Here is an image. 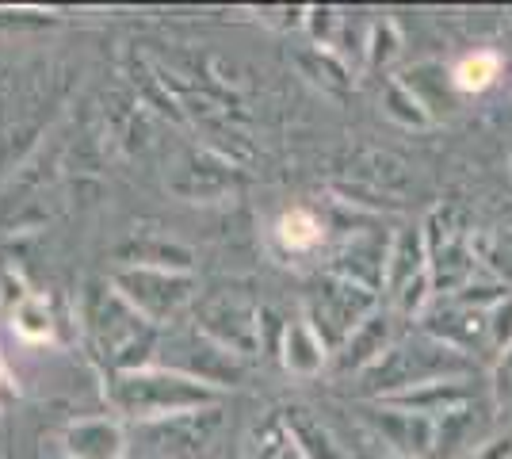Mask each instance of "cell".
I'll use <instances>...</instances> for the list:
<instances>
[{
	"mask_svg": "<svg viewBox=\"0 0 512 459\" xmlns=\"http://www.w3.org/2000/svg\"><path fill=\"white\" fill-rule=\"evenodd\" d=\"M276 241L287 253H310L325 241V222L314 211H306V207L283 211L276 222Z\"/></svg>",
	"mask_w": 512,
	"mask_h": 459,
	"instance_id": "cell-24",
	"label": "cell"
},
{
	"mask_svg": "<svg viewBox=\"0 0 512 459\" xmlns=\"http://www.w3.org/2000/svg\"><path fill=\"white\" fill-rule=\"evenodd\" d=\"M474 459H512V437H497L490 440Z\"/></svg>",
	"mask_w": 512,
	"mask_h": 459,
	"instance_id": "cell-33",
	"label": "cell"
},
{
	"mask_svg": "<svg viewBox=\"0 0 512 459\" xmlns=\"http://www.w3.org/2000/svg\"><path fill=\"white\" fill-rule=\"evenodd\" d=\"M428 276V245L421 222L402 226L394 238H390V257H386V284L383 291L390 299H398L413 280Z\"/></svg>",
	"mask_w": 512,
	"mask_h": 459,
	"instance_id": "cell-17",
	"label": "cell"
},
{
	"mask_svg": "<svg viewBox=\"0 0 512 459\" xmlns=\"http://www.w3.org/2000/svg\"><path fill=\"white\" fill-rule=\"evenodd\" d=\"M161 356V368H172V372L188 375V379H199L214 391H230V387H241L245 379V360L234 356L230 349L214 345L207 333H199L195 326L180 329V333H169L165 345H157Z\"/></svg>",
	"mask_w": 512,
	"mask_h": 459,
	"instance_id": "cell-7",
	"label": "cell"
},
{
	"mask_svg": "<svg viewBox=\"0 0 512 459\" xmlns=\"http://www.w3.org/2000/svg\"><path fill=\"white\" fill-rule=\"evenodd\" d=\"M383 115H390L398 127L406 131H428L436 119L428 115V108L409 92V85H402L398 77H390L383 85Z\"/></svg>",
	"mask_w": 512,
	"mask_h": 459,
	"instance_id": "cell-26",
	"label": "cell"
},
{
	"mask_svg": "<svg viewBox=\"0 0 512 459\" xmlns=\"http://www.w3.org/2000/svg\"><path fill=\"white\" fill-rule=\"evenodd\" d=\"M367 425L383 437V444L402 459H436V421L409 410H394L383 402L367 406Z\"/></svg>",
	"mask_w": 512,
	"mask_h": 459,
	"instance_id": "cell-10",
	"label": "cell"
},
{
	"mask_svg": "<svg viewBox=\"0 0 512 459\" xmlns=\"http://www.w3.org/2000/svg\"><path fill=\"white\" fill-rule=\"evenodd\" d=\"M249 459H306L299 452V444L291 440L283 417H268L260 429L253 433V444H249Z\"/></svg>",
	"mask_w": 512,
	"mask_h": 459,
	"instance_id": "cell-27",
	"label": "cell"
},
{
	"mask_svg": "<svg viewBox=\"0 0 512 459\" xmlns=\"http://www.w3.org/2000/svg\"><path fill=\"white\" fill-rule=\"evenodd\" d=\"M428 245V276L436 295H455L463 291L470 280L482 276V264L474 253L470 230L459 226V211L455 207H432L421 222Z\"/></svg>",
	"mask_w": 512,
	"mask_h": 459,
	"instance_id": "cell-5",
	"label": "cell"
},
{
	"mask_svg": "<svg viewBox=\"0 0 512 459\" xmlns=\"http://www.w3.org/2000/svg\"><path fill=\"white\" fill-rule=\"evenodd\" d=\"M62 456L69 459H123L127 456V437L119 421L111 417H81L65 429Z\"/></svg>",
	"mask_w": 512,
	"mask_h": 459,
	"instance_id": "cell-16",
	"label": "cell"
},
{
	"mask_svg": "<svg viewBox=\"0 0 512 459\" xmlns=\"http://www.w3.org/2000/svg\"><path fill=\"white\" fill-rule=\"evenodd\" d=\"M12 329H16V337L31 341V345H39V341H46L54 333V318H50V306H46L43 295H27L12 310Z\"/></svg>",
	"mask_w": 512,
	"mask_h": 459,
	"instance_id": "cell-28",
	"label": "cell"
},
{
	"mask_svg": "<svg viewBox=\"0 0 512 459\" xmlns=\"http://www.w3.org/2000/svg\"><path fill=\"white\" fill-rule=\"evenodd\" d=\"M402 85H409V92L421 100L428 108V115L440 123L451 108H455V85H451V69L436 66V62H421V66L406 69L402 77H398Z\"/></svg>",
	"mask_w": 512,
	"mask_h": 459,
	"instance_id": "cell-21",
	"label": "cell"
},
{
	"mask_svg": "<svg viewBox=\"0 0 512 459\" xmlns=\"http://www.w3.org/2000/svg\"><path fill=\"white\" fill-rule=\"evenodd\" d=\"M375 310H379V295L375 291L352 284L344 276L325 272L318 280V287L310 291L302 314L321 333V341L329 345V352H337L352 337V329L360 326V322H367Z\"/></svg>",
	"mask_w": 512,
	"mask_h": 459,
	"instance_id": "cell-6",
	"label": "cell"
},
{
	"mask_svg": "<svg viewBox=\"0 0 512 459\" xmlns=\"http://www.w3.org/2000/svg\"><path fill=\"white\" fill-rule=\"evenodd\" d=\"M111 287L153 329L172 326L199 295L192 272H165V268H119L111 276Z\"/></svg>",
	"mask_w": 512,
	"mask_h": 459,
	"instance_id": "cell-4",
	"label": "cell"
},
{
	"mask_svg": "<svg viewBox=\"0 0 512 459\" xmlns=\"http://www.w3.org/2000/svg\"><path fill=\"white\" fill-rule=\"evenodd\" d=\"M386 257H390V241L371 234V230H363V234L344 241V249L337 253V261H333L329 272L379 295L386 284Z\"/></svg>",
	"mask_w": 512,
	"mask_h": 459,
	"instance_id": "cell-13",
	"label": "cell"
},
{
	"mask_svg": "<svg viewBox=\"0 0 512 459\" xmlns=\"http://www.w3.org/2000/svg\"><path fill=\"white\" fill-rule=\"evenodd\" d=\"M486 318L490 314L436 295V303L428 306L425 318H421V333L436 337L440 345H448V349L474 360V349H490V322Z\"/></svg>",
	"mask_w": 512,
	"mask_h": 459,
	"instance_id": "cell-9",
	"label": "cell"
},
{
	"mask_svg": "<svg viewBox=\"0 0 512 459\" xmlns=\"http://www.w3.org/2000/svg\"><path fill=\"white\" fill-rule=\"evenodd\" d=\"M402 54V31H398V23L383 16V20L371 23V39H367V69H386L394 58Z\"/></svg>",
	"mask_w": 512,
	"mask_h": 459,
	"instance_id": "cell-29",
	"label": "cell"
},
{
	"mask_svg": "<svg viewBox=\"0 0 512 459\" xmlns=\"http://www.w3.org/2000/svg\"><path fill=\"white\" fill-rule=\"evenodd\" d=\"M123 268H165V272H192V249L176 245V241H127L115 253Z\"/></svg>",
	"mask_w": 512,
	"mask_h": 459,
	"instance_id": "cell-23",
	"label": "cell"
},
{
	"mask_svg": "<svg viewBox=\"0 0 512 459\" xmlns=\"http://www.w3.org/2000/svg\"><path fill=\"white\" fill-rule=\"evenodd\" d=\"M192 326L199 333H207L214 345L241 356V360L260 352V306L249 303L237 291H214V295L195 299Z\"/></svg>",
	"mask_w": 512,
	"mask_h": 459,
	"instance_id": "cell-8",
	"label": "cell"
},
{
	"mask_svg": "<svg viewBox=\"0 0 512 459\" xmlns=\"http://www.w3.org/2000/svg\"><path fill=\"white\" fill-rule=\"evenodd\" d=\"M474 375L467 379H440V383H425V387H413L406 394H394V398H383V406H394V410H409V414H421L440 421L444 414L459 410L474 402Z\"/></svg>",
	"mask_w": 512,
	"mask_h": 459,
	"instance_id": "cell-15",
	"label": "cell"
},
{
	"mask_svg": "<svg viewBox=\"0 0 512 459\" xmlns=\"http://www.w3.org/2000/svg\"><path fill=\"white\" fill-rule=\"evenodd\" d=\"M81 318H85L88 341L96 345V352L111 364L115 375L150 368V356L157 352V329L130 310V303L111 287V280L88 284L81 299Z\"/></svg>",
	"mask_w": 512,
	"mask_h": 459,
	"instance_id": "cell-2",
	"label": "cell"
},
{
	"mask_svg": "<svg viewBox=\"0 0 512 459\" xmlns=\"http://www.w3.org/2000/svg\"><path fill=\"white\" fill-rule=\"evenodd\" d=\"M394 345V318L386 314V310H375L367 322L352 329V337L344 341L341 349L333 352V360H337V372L341 375H363L371 372L379 360H383V352Z\"/></svg>",
	"mask_w": 512,
	"mask_h": 459,
	"instance_id": "cell-14",
	"label": "cell"
},
{
	"mask_svg": "<svg viewBox=\"0 0 512 459\" xmlns=\"http://www.w3.org/2000/svg\"><path fill=\"white\" fill-rule=\"evenodd\" d=\"M490 444V414L474 398L436 421V459H474Z\"/></svg>",
	"mask_w": 512,
	"mask_h": 459,
	"instance_id": "cell-11",
	"label": "cell"
},
{
	"mask_svg": "<svg viewBox=\"0 0 512 459\" xmlns=\"http://www.w3.org/2000/svg\"><path fill=\"white\" fill-rule=\"evenodd\" d=\"M493 398L501 410H512V349L505 356H497V368H493Z\"/></svg>",
	"mask_w": 512,
	"mask_h": 459,
	"instance_id": "cell-32",
	"label": "cell"
},
{
	"mask_svg": "<svg viewBox=\"0 0 512 459\" xmlns=\"http://www.w3.org/2000/svg\"><path fill=\"white\" fill-rule=\"evenodd\" d=\"M329 345L321 341V333L310 322H306V314L299 318H291L287 329H283V345H279V364L287 368L291 375H299V379H314V375L325 372V364H329Z\"/></svg>",
	"mask_w": 512,
	"mask_h": 459,
	"instance_id": "cell-19",
	"label": "cell"
},
{
	"mask_svg": "<svg viewBox=\"0 0 512 459\" xmlns=\"http://www.w3.org/2000/svg\"><path fill=\"white\" fill-rule=\"evenodd\" d=\"M344 12L341 8H306V35H310V46H321V50H333L337 46V35H341Z\"/></svg>",
	"mask_w": 512,
	"mask_h": 459,
	"instance_id": "cell-30",
	"label": "cell"
},
{
	"mask_svg": "<svg viewBox=\"0 0 512 459\" xmlns=\"http://www.w3.org/2000/svg\"><path fill=\"white\" fill-rule=\"evenodd\" d=\"M501 77V54L497 50H470L451 66L455 92H486Z\"/></svg>",
	"mask_w": 512,
	"mask_h": 459,
	"instance_id": "cell-25",
	"label": "cell"
},
{
	"mask_svg": "<svg viewBox=\"0 0 512 459\" xmlns=\"http://www.w3.org/2000/svg\"><path fill=\"white\" fill-rule=\"evenodd\" d=\"M486 322H490V352L505 356V352L512 349V295L505 299V303L493 306Z\"/></svg>",
	"mask_w": 512,
	"mask_h": 459,
	"instance_id": "cell-31",
	"label": "cell"
},
{
	"mask_svg": "<svg viewBox=\"0 0 512 459\" xmlns=\"http://www.w3.org/2000/svg\"><path fill=\"white\" fill-rule=\"evenodd\" d=\"M218 429H222V406H211V410H199V414H184V417H172V421L150 425L153 440H157L161 448H169L172 456H199L214 440Z\"/></svg>",
	"mask_w": 512,
	"mask_h": 459,
	"instance_id": "cell-18",
	"label": "cell"
},
{
	"mask_svg": "<svg viewBox=\"0 0 512 459\" xmlns=\"http://www.w3.org/2000/svg\"><path fill=\"white\" fill-rule=\"evenodd\" d=\"M169 188L180 199L211 203V199L226 196L234 188V165L214 157V153H188L176 165V173L169 176Z\"/></svg>",
	"mask_w": 512,
	"mask_h": 459,
	"instance_id": "cell-12",
	"label": "cell"
},
{
	"mask_svg": "<svg viewBox=\"0 0 512 459\" xmlns=\"http://www.w3.org/2000/svg\"><path fill=\"white\" fill-rule=\"evenodd\" d=\"M291 62H295L302 77H306L310 85H318L325 96H348V92H352V69L344 66L333 50H321V46L306 43L291 54Z\"/></svg>",
	"mask_w": 512,
	"mask_h": 459,
	"instance_id": "cell-20",
	"label": "cell"
},
{
	"mask_svg": "<svg viewBox=\"0 0 512 459\" xmlns=\"http://www.w3.org/2000/svg\"><path fill=\"white\" fill-rule=\"evenodd\" d=\"M111 406L123 417L138 421V425H157V421H172V417L199 414V410H211L222 402V391H214L199 379L150 364L142 372H127L111 379Z\"/></svg>",
	"mask_w": 512,
	"mask_h": 459,
	"instance_id": "cell-1",
	"label": "cell"
},
{
	"mask_svg": "<svg viewBox=\"0 0 512 459\" xmlns=\"http://www.w3.org/2000/svg\"><path fill=\"white\" fill-rule=\"evenodd\" d=\"M62 459H69V456H62Z\"/></svg>",
	"mask_w": 512,
	"mask_h": 459,
	"instance_id": "cell-34",
	"label": "cell"
},
{
	"mask_svg": "<svg viewBox=\"0 0 512 459\" xmlns=\"http://www.w3.org/2000/svg\"><path fill=\"white\" fill-rule=\"evenodd\" d=\"M474 375V360L463 352L440 345L436 337L417 333V337H402L383 352V360L360 375V391L371 402H383L394 394H406L425 383H440V379H467Z\"/></svg>",
	"mask_w": 512,
	"mask_h": 459,
	"instance_id": "cell-3",
	"label": "cell"
},
{
	"mask_svg": "<svg viewBox=\"0 0 512 459\" xmlns=\"http://www.w3.org/2000/svg\"><path fill=\"white\" fill-rule=\"evenodd\" d=\"M279 417H283L287 433H291V440L299 444V452L306 459H344L341 444L333 440V433L306 406H287V410H279Z\"/></svg>",
	"mask_w": 512,
	"mask_h": 459,
	"instance_id": "cell-22",
	"label": "cell"
}]
</instances>
